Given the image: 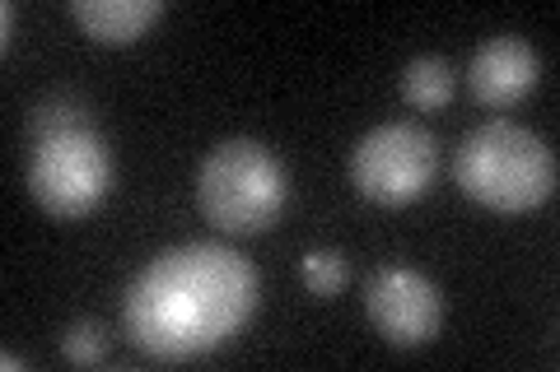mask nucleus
<instances>
[{
    "label": "nucleus",
    "mask_w": 560,
    "mask_h": 372,
    "mask_svg": "<svg viewBox=\"0 0 560 372\" xmlns=\"http://www.w3.org/2000/svg\"><path fill=\"white\" fill-rule=\"evenodd\" d=\"M253 261L224 242H183L150 256L121 298V326L154 363H191L220 349L257 312Z\"/></svg>",
    "instance_id": "f257e3e1"
},
{
    "label": "nucleus",
    "mask_w": 560,
    "mask_h": 372,
    "mask_svg": "<svg viewBox=\"0 0 560 372\" xmlns=\"http://www.w3.org/2000/svg\"><path fill=\"white\" fill-rule=\"evenodd\" d=\"M453 182L467 201L495 215H528L556 196V154L541 135L518 121L490 117L471 127L453 158Z\"/></svg>",
    "instance_id": "f03ea898"
},
{
    "label": "nucleus",
    "mask_w": 560,
    "mask_h": 372,
    "mask_svg": "<svg viewBox=\"0 0 560 372\" xmlns=\"http://www.w3.org/2000/svg\"><path fill=\"white\" fill-rule=\"evenodd\" d=\"M290 201V172L261 140H220L197 168V205L206 224L230 238H253L280 219Z\"/></svg>",
    "instance_id": "7ed1b4c3"
},
{
    "label": "nucleus",
    "mask_w": 560,
    "mask_h": 372,
    "mask_svg": "<svg viewBox=\"0 0 560 372\" xmlns=\"http://www.w3.org/2000/svg\"><path fill=\"white\" fill-rule=\"evenodd\" d=\"M113 191V149L98 127L61 131L33 140L28 154V196L51 219H84Z\"/></svg>",
    "instance_id": "20e7f679"
},
{
    "label": "nucleus",
    "mask_w": 560,
    "mask_h": 372,
    "mask_svg": "<svg viewBox=\"0 0 560 372\" xmlns=\"http://www.w3.org/2000/svg\"><path fill=\"white\" fill-rule=\"evenodd\" d=\"M434 164H440V140L420 121H383L360 145L350 149V182L374 205H411L430 191Z\"/></svg>",
    "instance_id": "39448f33"
},
{
    "label": "nucleus",
    "mask_w": 560,
    "mask_h": 372,
    "mask_svg": "<svg viewBox=\"0 0 560 372\" xmlns=\"http://www.w3.org/2000/svg\"><path fill=\"white\" fill-rule=\"evenodd\" d=\"M364 312H370V326L393 349H416L440 335L444 293L425 271L383 265V271H374L370 285H364Z\"/></svg>",
    "instance_id": "423d86ee"
},
{
    "label": "nucleus",
    "mask_w": 560,
    "mask_h": 372,
    "mask_svg": "<svg viewBox=\"0 0 560 372\" xmlns=\"http://www.w3.org/2000/svg\"><path fill=\"white\" fill-rule=\"evenodd\" d=\"M541 80V57L528 38L518 33H500L486 38L467 61V94L490 112H510L537 88Z\"/></svg>",
    "instance_id": "0eeeda50"
},
{
    "label": "nucleus",
    "mask_w": 560,
    "mask_h": 372,
    "mask_svg": "<svg viewBox=\"0 0 560 372\" xmlns=\"http://www.w3.org/2000/svg\"><path fill=\"white\" fill-rule=\"evenodd\" d=\"M164 0H70V20H75L94 43L127 47L140 43L160 24Z\"/></svg>",
    "instance_id": "6e6552de"
},
{
    "label": "nucleus",
    "mask_w": 560,
    "mask_h": 372,
    "mask_svg": "<svg viewBox=\"0 0 560 372\" xmlns=\"http://www.w3.org/2000/svg\"><path fill=\"white\" fill-rule=\"evenodd\" d=\"M397 94L416 112H440L453 103V94H458V75H453V65L444 57H416L401 70Z\"/></svg>",
    "instance_id": "1a4fd4ad"
},
{
    "label": "nucleus",
    "mask_w": 560,
    "mask_h": 372,
    "mask_svg": "<svg viewBox=\"0 0 560 372\" xmlns=\"http://www.w3.org/2000/svg\"><path fill=\"white\" fill-rule=\"evenodd\" d=\"M80 127H94V117H90V108H84L80 98H70V94L43 98L38 108H33V117H28V135L33 140H47V135H61V131H80Z\"/></svg>",
    "instance_id": "9d476101"
},
{
    "label": "nucleus",
    "mask_w": 560,
    "mask_h": 372,
    "mask_svg": "<svg viewBox=\"0 0 560 372\" xmlns=\"http://www.w3.org/2000/svg\"><path fill=\"white\" fill-rule=\"evenodd\" d=\"M300 275H304V289L313 298H337L350 285V265L341 252H331V247H313V252L300 261Z\"/></svg>",
    "instance_id": "9b49d317"
},
{
    "label": "nucleus",
    "mask_w": 560,
    "mask_h": 372,
    "mask_svg": "<svg viewBox=\"0 0 560 372\" xmlns=\"http://www.w3.org/2000/svg\"><path fill=\"white\" fill-rule=\"evenodd\" d=\"M61 359L75 368H94L108 359V326L94 322V316H80L61 331Z\"/></svg>",
    "instance_id": "f8f14e48"
},
{
    "label": "nucleus",
    "mask_w": 560,
    "mask_h": 372,
    "mask_svg": "<svg viewBox=\"0 0 560 372\" xmlns=\"http://www.w3.org/2000/svg\"><path fill=\"white\" fill-rule=\"evenodd\" d=\"M0 24H5V43H0V47L10 51V43H14V0H5V10H0Z\"/></svg>",
    "instance_id": "ddd939ff"
},
{
    "label": "nucleus",
    "mask_w": 560,
    "mask_h": 372,
    "mask_svg": "<svg viewBox=\"0 0 560 372\" xmlns=\"http://www.w3.org/2000/svg\"><path fill=\"white\" fill-rule=\"evenodd\" d=\"M0 368H5V372H14V368H28V359H20V353H14V349H5V353H0Z\"/></svg>",
    "instance_id": "4468645a"
}]
</instances>
